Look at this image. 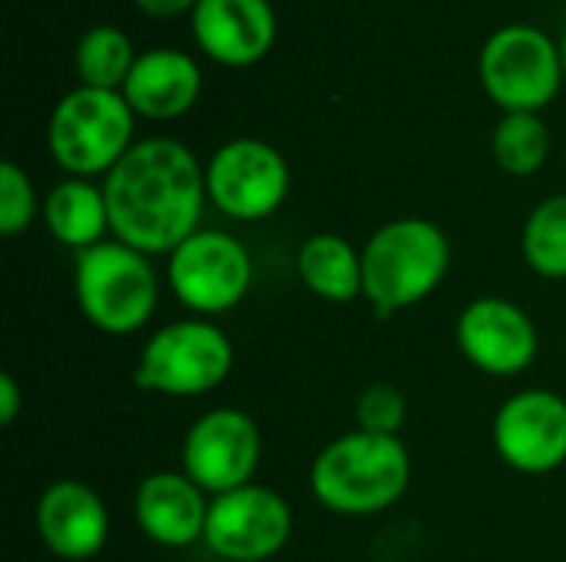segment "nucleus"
Returning a JSON list of instances; mask_svg holds the SVG:
<instances>
[{
    "label": "nucleus",
    "instance_id": "f257e3e1",
    "mask_svg": "<svg viewBox=\"0 0 566 562\" xmlns=\"http://www.w3.org/2000/svg\"><path fill=\"white\" fill-rule=\"evenodd\" d=\"M109 232L143 255H172L199 232L206 209V166L169 136L139 139L103 182Z\"/></svg>",
    "mask_w": 566,
    "mask_h": 562
},
{
    "label": "nucleus",
    "instance_id": "f03ea898",
    "mask_svg": "<svg viewBox=\"0 0 566 562\" xmlns=\"http://www.w3.org/2000/svg\"><path fill=\"white\" fill-rule=\"evenodd\" d=\"M411 484V457L401 437L352 431L325 444L312 464V497L338 517L391 510Z\"/></svg>",
    "mask_w": 566,
    "mask_h": 562
},
{
    "label": "nucleus",
    "instance_id": "7ed1b4c3",
    "mask_svg": "<svg viewBox=\"0 0 566 562\" xmlns=\"http://www.w3.org/2000/svg\"><path fill=\"white\" fill-rule=\"evenodd\" d=\"M365 298L378 318L424 301L451 272V238L441 225L405 215L381 225L361 248Z\"/></svg>",
    "mask_w": 566,
    "mask_h": 562
},
{
    "label": "nucleus",
    "instance_id": "20e7f679",
    "mask_svg": "<svg viewBox=\"0 0 566 562\" xmlns=\"http://www.w3.org/2000/svg\"><path fill=\"white\" fill-rule=\"evenodd\" d=\"M73 291L83 318L113 338L143 331L159 305V275L149 255L109 238L76 255Z\"/></svg>",
    "mask_w": 566,
    "mask_h": 562
},
{
    "label": "nucleus",
    "instance_id": "39448f33",
    "mask_svg": "<svg viewBox=\"0 0 566 562\" xmlns=\"http://www.w3.org/2000/svg\"><path fill=\"white\" fill-rule=\"evenodd\" d=\"M136 113L119 89H70L50 116L46 146L73 179L109 176L136 146Z\"/></svg>",
    "mask_w": 566,
    "mask_h": 562
},
{
    "label": "nucleus",
    "instance_id": "423d86ee",
    "mask_svg": "<svg viewBox=\"0 0 566 562\" xmlns=\"http://www.w3.org/2000/svg\"><path fill=\"white\" fill-rule=\"evenodd\" d=\"M232 368V338L206 318H189L163 325L146 341L133 371V384L146 394L199 397L222 388Z\"/></svg>",
    "mask_w": 566,
    "mask_h": 562
},
{
    "label": "nucleus",
    "instance_id": "0eeeda50",
    "mask_svg": "<svg viewBox=\"0 0 566 562\" xmlns=\"http://www.w3.org/2000/svg\"><path fill=\"white\" fill-rule=\"evenodd\" d=\"M484 93L504 113H541L564 86L560 46L531 23H511L488 36L478 56Z\"/></svg>",
    "mask_w": 566,
    "mask_h": 562
},
{
    "label": "nucleus",
    "instance_id": "6e6552de",
    "mask_svg": "<svg viewBox=\"0 0 566 562\" xmlns=\"http://www.w3.org/2000/svg\"><path fill=\"white\" fill-rule=\"evenodd\" d=\"M166 258L169 291L196 318L232 311L252 288V255L229 232L199 229Z\"/></svg>",
    "mask_w": 566,
    "mask_h": 562
},
{
    "label": "nucleus",
    "instance_id": "1a4fd4ad",
    "mask_svg": "<svg viewBox=\"0 0 566 562\" xmlns=\"http://www.w3.org/2000/svg\"><path fill=\"white\" fill-rule=\"evenodd\" d=\"M206 192L222 215L235 222H262L285 205L292 169L265 139H229L206 166Z\"/></svg>",
    "mask_w": 566,
    "mask_h": 562
},
{
    "label": "nucleus",
    "instance_id": "9d476101",
    "mask_svg": "<svg viewBox=\"0 0 566 562\" xmlns=\"http://www.w3.org/2000/svg\"><path fill=\"white\" fill-rule=\"evenodd\" d=\"M292 507L282 494L249 484L232 494L212 497L202 543L216 560L265 562L279 556L292 540Z\"/></svg>",
    "mask_w": 566,
    "mask_h": 562
},
{
    "label": "nucleus",
    "instance_id": "9b49d317",
    "mask_svg": "<svg viewBox=\"0 0 566 562\" xmlns=\"http://www.w3.org/2000/svg\"><path fill=\"white\" fill-rule=\"evenodd\" d=\"M262 464L259 424L239 407L202 414L182 441V474L209 497L249 487Z\"/></svg>",
    "mask_w": 566,
    "mask_h": 562
},
{
    "label": "nucleus",
    "instance_id": "f8f14e48",
    "mask_svg": "<svg viewBox=\"0 0 566 562\" xmlns=\"http://www.w3.org/2000/svg\"><path fill=\"white\" fill-rule=\"evenodd\" d=\"M497 457L527 477L554 474L566 464V397L531 388L501 404L491 424Z\"/></svg>",
    "mask_w": 566,
    "mask_h": 562
},
{
    "label": "nucleus",
    "instance_id": "ddd939ff",
    "mask_svg": "<svg viewBox=\"0 0 566 562\" xmlns=\"http://www.w3.org/2000/svg\"><path fill=\"white\" fill-rule=\"evenodd\" d=\"M458 348L478 371L517 378L537 361L541 338L534 318L521 305L484 295L458 315Z\"/></svg>",
    "mask_w": 566,
    "mask_h": 562
},
{
    "label": "nucleus",
    "instance_id": "4468645a",
    "mask_svg": "<svg viewBox=\"0 0 566 562\" xmlns=\"http://www.w3.org/2000/svg\"><path fill=\"white\" fill-rule=\"evenodd\" d=\"M36 533L66 562L93 560L109 540V510L83 480H53L36 500Z\"/></svg>",
    "mask_w": 566,
    "mask_h": 562
},
{
    "label": "nucleus",
    "instance_id": "2eb2a0df",
    "mask_svg": "<svg viewBox=\"0 0 566 562\" xmlns=\"http://www.w3.org/2000/svg\"><path fill=\"white\" fill-rule=\"evenodd\" d=\"M189 20L199 50L222 66L259 63L279 33L269 0H199Z\"/></svg>",
    "mask_w": 566,
    "mask_h": 562
},
{
    "label": "nucleus",
    "instance_id": "dca6fc26",
    "mask_svg": "<svg viewBox=\"0 0 566 562\" xmlns=\"http://www.w3.org/2000/svg\"><path fill=\"white\" fill-rule=\"evenodd\" d=\"M209 494L192 484L182 470H156L139 480L133 513L143 537L163 550H182L206 537Z\"/></svg>",
    "mask_w": 566,
    "mask_h": 562
},
{
    "label": "nucleus",
    "instance_id": "f3484780",
    "mask_svg": "<svg viewBox=\"0 0 566 562\" xmlns=\"http://www.w3.org/2000/svg\"><path fill=\"white\" fill-rule=\"evenodd\" d=\"M136 116L146 119H179L202 93V70L182 50H146L136 56L123 89Z\"/></svg>",
    "mask_w": 566,
    "mask_h": 562
},
{
    "label": "nucleus",
    "instance_id": "a211bd4d",
    "mask_svg": "<svg viewBox=\"0 0 566 562\" xmlns=\"http://www.w3.org/2000/svg\"><path fill=\"white\" fill-rule=\"evenodd\" d=\"M43 225L56 242L73 248L76 255L106 242L109 232V209L106 192L93 185L90 179H63L56 182L43 199Z\"/></svg>",
    "mask_w": 566,
    "mask_h": 562
},
{
    "label": "nucleus",
    "instance_id": "6ab92c4d",
    "mask_svg": "<svg viewBox=\"0 0 566 562\" xmlns=\"http://www.w3.org/2000/svg\"><path fill=\"white\" fill-rule=\"evenodd\" d=\"M295 268L302 285L322 301L352 305L355 298H365L361 252L335 232H318L305 238L295 255Z\"/></svg>",
    "mask_w": 566,
    "mask_h": 562
},
{
    "label": "nucleus",
    "instance_id": "aec40b11",
    "mask_svg": "<svg viewBox=\"0 0 566 562\" xmlns=\"http://www.w3.org/2000/svg\"><path fill=\"white\" fill-rule=\"evenodd\" d=\"M73 63H76L80 86L123 89V83L136 63V50H133V40L119 26L103 23L80 36Z\"/></svg>",
    "mask_w": 566,
    "mask_h": 562
},
{
    "label": "nucleus",
    "instance_id": "412c9836",
    "mask_svg": "<svg viewBox=\"0 0 566 562\" xmlns=\"http://www.w3.org/2000/svg\"><path fill=\"white\" fill-rule=\"evenodd\" d=\"M491 152L507 176H534L551 156V129L541 113H504L494 126Z\"/></svg>",
    "mask_w": 566,
    "mask_h": 562
},
{
    "label": "nucleus",
    "instance_id": "4be33fe9",
    "mask_svg": "<svg viewBox=\"0 0 566 562\" xmlns=\"http://www.w3.org/2000/svg\"><path fill=\"white\" fill-rule=\"evenodd\" d=\"M524 262L534 275L566 282V192L544 199L524 222Z\"/></svg>",
    "mask_w": 566,
    "mask_h": 562
},
{
    "label": "nucleus",
    "instance_id": "5701e85b",
    "mask_svg": "<svg viewBox=\"0 0 566 562\" xmlns=\"http://www.w3.org/2000/svg\"><path fill=\"white\" fill-rule=\"evenodd\" d=\"M43 205L36 202L30 176L17 162L0 166V232L7 238L27 232Z\"/></svg>",
    "mask_w": 566,
    "mask_h": 562
},
{
    "label": "nucleus",
    "instance_id": "b1692460",
    "mask_svg": "<svg viewBox=\"0 0 566 562\" xmlns=\"http://www.w3.org/2000/svg\"><path fill=\"white\" fill-rule=\"evenodd\" d=\"M408 417V404L405 394L391 384H371L361 391L358 404H355V421L358 431L368 434H381V437H398V431L405 427Z\"/></svg>",
    "mask_w": 566,
    "mask_h": 562
},
{
    "label": "nucleus",
    "instance_id": "393cba45",
    "mask_svg": "<svg viewBox=\"0 0 566 562\" xmlns=\"http://www.w3.org/2000/svg\"><path fill=\"white\" fill-rule=\"evenodd\" d=\"M20 407H23L20 384H17V378H13L10 371H3V374H0V424L10 427V424L17 421Z\"/></svg>",
    "mask_w": 566,
    "mask_h": 562
},
{
    "label": "nucleus",
    "instance_id": "a878e982",
    "mask_svg": "<svg viewBox=\"0 0 566 562\" xmlns=\"http://www.w3.org/2000/svg\"><path fill=\"white\" fill-rule=\"evenodd\" d=\"M133 3L146 17H153V20H172V17H182V13L192 17V10H196L199 0H133Z\"/></svg>",
    "mask_w": 566,
    "mask_h": 562
},
{
    "label": "nucleus",
    "instance_id": "bb28decb",
    "mask_svg": "<svg viewBox=\"0 0 566 562\" xmlns=\"http://www.w3.org/2000/svg\"><path fill=\"white\" fill-rule=\"evenodd\" d=\"M557 46H560V63H564V76H566V30H564V36H560V43H557Z\"/></svg>",
    "mask_w": 566,
    "mask_h": 562
},
{
    "label": "nucleus",
    "instance_id": "cd10ccee",
    "mask_svg": "<svg viewBox=\"0 0 566 562\" xmlns=\"http://www.w3.org/2000/svg\"><path fill=\"white\" fill-rule=\"evenodd\" d=\"M212 562H226V560H212Z\"/></svg>",
    "mask_w": 566,
    "mask_h": 562
}]
</instances>
